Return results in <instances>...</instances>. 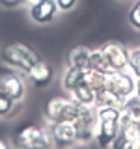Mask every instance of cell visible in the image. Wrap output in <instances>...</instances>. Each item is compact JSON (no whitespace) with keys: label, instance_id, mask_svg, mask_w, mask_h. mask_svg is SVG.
<instances>
[{"label":"cell","instance_id":"6da1fadb","mask_svg":"<svg viewBox=\"0 0 140 149\" xmlns=\"http://www.w3.org/2000/svg\"><path fill=\"white\" fill-rule=\"evenodd\" d=\"M0 60H2L8 67L26 74L30 71L32 65L41 60V56L37 54L30 45L21 43V41H13V43H8L6 47H2V50H0Z\"/></svg>","mask_w":140,"mask_h":149},{"label":"cell","instance_id":"7a4b0ae2","mask_svg":"<svg viewBox=\"0 0 140 149\" xmlns=\"http://www.w3.org/2000/svg\"><path fill=\"white\" fill-rule=\"evenodd\" d=\"M15 149H54L49 127L26 123L13 132L11 138Z\"/></svg>","mask_w":140,"mask_h":149},{"label":"cell","instance_id":"3957f363","mask_svg":"<svg viewBox=\"0 0 140 149\" xmlns=\"http://www.w3.org/2000/svg\"><path fill=\"white\" fill-rule=\"evenodd\" d=\"M82 106L71 99V95H56L47 101L43 116L49 123H58V121H75L80 114Z\"/></svg>","mask_w":140,"mask_h":149},{"label":"cell","instance_id":"277c9868","mask_svg":"<svg viewBox=\"0 0 140 149\" xmlns=\"http://www.w3.org/2000/svg\"><path fill=\"white\" fill-rule=\"evenodd\" d=\"M49 132L52 138L54 149H73L75 146H78V136L73 121L49 123Z\"/></svg>","mask_w":140,"mask_h":149},{"label":"cell","instance_id":"5b68a950","mask_svg":"<svg viewBox=\"0 0 140 149\" xmlns=\"http://www.w3.org/2000/svg\"><path fill=\"white\" fill-rule=\"evenodd\" d=\"M136 88V78L131 74L127 69L125 71H114L108 73V80H106V90L112 95H116L118 99L123 102L127 97H131L134 93Z\"/></svg>","mask_w":140,"mask_h":149},{"label":"cell","instance_id":"8992f818","mask_svg":"<svg viewBox=\"0 0 140 149\" xmlns=\"http://www.w3.org/2000/svg\"><path fill=\"white\" fill-rule=\"evenodd\" d=\"M103 56L106 62V69L108 73L114 71H125L127 69V60H129V49L120 41H106L101 45Z\"/></svg>","mask_w":140,"mask_h":149},{"label":"cell","instance_id":"52a82bcc","mask_svg":"<svg viewBox=\"0 0 140 149\" xmlns=\"http://www.w3.org/2000/svg\"><path fill=\"white\" fill-rule=\"evenodd\" d=\"M77 129L78 143H90L95 138V129H97V114L95 106H82L80 114L73 121Z\"/></svg>","mask_w":140,"mask_h":149},{"label":"cell","instance_id":"ba28073f","mask_svg":"<svg viewBox=\"0 0 140 149\" xmlns=\"http://www.w3.org/2000/svg\"><path fill=\"white\" fill-rule=\"evenodd\" d=\"M60 9L56 6V0H32L28 2V17L36 24H50L56 21Z\"/></svg>","mask_w":140,"mask_h":149},{"label":"cell","instance_id":"9c48e42d","mask_svg":"<svg viewBox=\"0 0 140 149\" xmlns=\"http://www.w3.org/2000/svg\"><path fill=\"white\" fill-rule=\"evenodd\" d=\"M0 93L8 95L15 102H21L26 97V80L19 71H9L0 74Z\"/></svg>","mask_w":140,"mask_h":149},{"label":"cell","instance_id":"30bf717a","mask_svg":"<svg viewBox=\"0 0 140 149\" xmlns=\"http://www.w3.org/2000/svg\"><path fill=\"white\" fill-rule=\"evenodd\" d=\"M120 130V119L118 121H106V119H97V129H95V138L93 142L101 149H110L116 134Z\"/></svg>","mask_w":140,"mask_h":149},{"label":"cell","instance_id":"8fae6325","mask_svg":"<svg viewBox=\"0 0 140 149\" xmlns=\"http://www.w3.org/2000/svg\"><path fill=\"white\" fill-rule=\"evenodd\" d=\"M26 78L34 84L36 88H47L54 78V71L45 60H39L30 67V71L26 73Z\"/></svg>","mask_w":140,"mask_h":149},{"label":"cell","instance_id":"7c38bea8","mask_svg":"<svg viewBox=\"0 0 140 149\" xmlns=\"http://www.w3.org/2000/svg\"><path fill=\"white\" fill-rule=\"evenodd\" d=\"M90 47H73L67 54V65L69 67H78V69H88L90 65Z\"/></svg>","mask_w":140,"mask_h":149},{"label":"cell","instance_id":"4fadbf2b","mask_svg":"<svg viewBox=\"0 0 140 149\" xmlns=\"http://www.w3.org/2000/svg\"><path fill=\"white\" fill-rule=\"evenodd\" d=\"M84 71L86 69H78V67H65L62 73V88L64 91H73L77 86L84 84Z\"/></svg>","mask_w":140,"mask_h":149},{"label":"cell","instance_id":"5bb4252c","mask_svg":"<svg viewBox=\"0 0 140 149\" xmlns=\"http://www.w3.org/2000/svg\"><path fill=\"white\" fill-rule=\"evenodd\" d=\"M106 80H108V73H105V71H97V69H86L84 71V84L90 86L95 93L105 90Z\"/></svg>","mask_w":140,"mask_h":149},{"label":"cell","instance_id":"9a60e30c","mask_svg":"<svg viewBox=\"0 0 140 149\" xmlns=\"http://www.w3.org/2000/svg\"><path fill=\"white\" fill-rule=\"evenodd\" d=\"M69 95H71V99L75 102H78L80 106H95V91H93L90 86H86V84L77 86L73 91H69Z\"/></svg>","mask_w":140,"mask_h":149},{"label":"cell","instance_id":"2e32d148","mask_svg":"<svg viewBox=\"0 0 140 149\" xmlns=\"http://www.w3.org/2000/svg\"><path fill=\"white\" fill-rule=\"evenodd\" d=\"M121 104H123V102L116 95H112L106 88L95 93V106H118V108H121Z\"/></svg>","mask_w":140,"mask_h":149},{"label":"cell","instance_id":"e0dca14e","mask_svg":"<svg viewBox=\"0 0 140 149\" xmlns=\"http://www.w3.org/2000/svg\"><path fill=\"white\" fill-rule=\"evenodd\" d=\"M127 71L134 78H140V45L129 49V60H127Z\"/></svg>","mask_w":140,"mask_h":149},{"label":"cell","instance_id":"ac0fdd59","mask_svg":"<svg viewBox=\"0 0 140 149\" xmlns=\"http://www.w3.org/2000/svg\"><path fill=\"white\" fill-rule=\"evenodd\" d=\"M88 69H97V71H105V73H108L101 47H95V49H92V50H90V65H88Z\"/></svg>","mask_w":140,"mask_h":149},{"label":"cell","instance_id":"d6986e66","mask_svg":"<svg viewBox=\"0 0 140 149\" xmlns=\"http://www.w3.org/2000/svg\"><path fill=\"white\" fill-rule=\"evenodd\" d=\"M17 104L13 99H9L8 95H4V93H0V118H11L13 114H15L17 110Z\"/></svg>","mask_w":140,"mask_h":149},{"label":"cell","instance_id":"ffe728a7","mask_svg":"<svg viewBox=\"0 0 140 149\" xmlns=\"http://www.w3.org/2000/svg\"><path fill=\"white\" fill-rule=\"evenodd\" d=\"M127 22L131 28L140 32V0H133V4H131L127 11Z\"/></svg>","mask_w":140,"mask_h":149},{"label":"cell","instance_id":"44dd1931","mask_svg":"<svg viewBox=\"0 0 140 149\" xmlns=\"http://www.w3.org/2000/svg\"><path fill=\"white\" fill-rule=\"evenodd\" d=\"M77 4H78V0H56V6H58V9H60V11H64V13L75 9V8H77Z\"/></svg>","mask_w":140,"mask_h":149},{"label":"cell","instance_id":"7402d4cb","mask_svg":"<svg viewBox=\"0 0 140 149\" xmlns=\"http://www.w3.org/2000/svg\"><path fill=\"white\" fill-rule=\"evenodd\" d=\"M28 0H0V6L6 8V9H15V8H21L24 6Z\"/></svg>","mask_w":140,"mask_h":149},{"label":"cell","instance_id":"603a6c76","mask_svg":"<svg viewBox=\"0 0 140 149\" xmlns=\"http://www.w3.org/2000/svg\"><path fill=\"white\" fill-rule=\"evenodd\" d=\"M0 149H11V146H9L6 140H2V138H0Z\"/></svg>","mask_w":140,"mask_h":149},{"label":"cell","instance_id":"cb8c5ba5","mask_svg":"<svg viewBox=\"0 0 140 149\" xmlns=\"http://www.w3.org/2000/svg\"><path fill=\"white\" fill-rule=\"evenodd\" d=\"M129 149H140V138H138V140H136V142H134V143H133V146H131Z\"/></svg>","mask_w":140,"mask_h":149},{"label":"cell","instance_id":"d4e9b609","mask_svg":"<svg viewBox=\"0 0 140 149\" xmlns=\"http://www.w3.org/2000/svg\"><path fill=\"white\" fill-rule=\"evenodd\" d=\"M120 2H133V0H120Z\"/></svg>","mask_w":140,"mask_h":149},{"label":"cell","instance_id":"484cf974","mask_svg":"<svg viewBox=\"0 0 140 149\" xmlns=\"http://www.w3.org/2000/svg\"><path fill=\"white\" fill-rule=\"evenodd\" d=\"M28 2H32V0H28Z\"/></svg>","mask_w":140,"mask_h":149}]
</instances>
